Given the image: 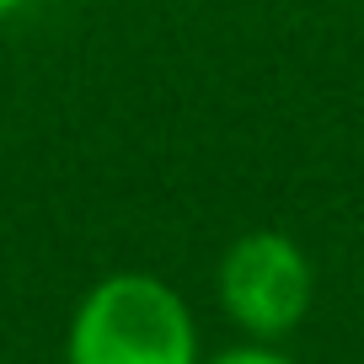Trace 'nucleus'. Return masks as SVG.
Listing matches in <instances>:
<instances>
[{
	"instance_id": "nucleus-1",
	"label": "nucleus",
	"mask_w": 364,
	"mask_h": 364,
	"mask_svg": "<svg viewBox=\"0 0 364 364\" xmlns=\"http://www.w3.org/2000/svg\"><path fill=\"white\" fill-rule=\"evenodd\" d=\"M65 364H198V332L166 279L113 273L75 306Z\"/></svg>"
},
{
	"instance_id": "nucleus-2",
	"label": "nucleus",
	"mask_w": 364,
	"mask_h": 364,
	"mask_svg": "<svg viewBox=\"0 0 364 364\" xmlns=\"http://www.w3.org/2000/svg\"><path fill=\"white\" fill-rule=\"evenodd\" d=\"M311 257L284 230H247L220 257V306L257 343L289 338L311 311Z\"/></svg>"
},
{
	"instance_id": "nucleus-3",
	"label": "nucleus",
	"mask_w": 364,
	"mask_h": 364,
	"mask_svg": "<svg viewBox=\"0 0 364 364\" xmlns=\"http://www.w3.org/2000/svg\"><path fill=\"white\" fill-rule=\"evenodd\" d=\"M209 364H295V359H284V353H273V348H230Z\"/></svg>"
},
{
	"instance_id": "nucleus-4",
	"label": "nucleus",
	"mask_w": 364,
	"mask_h": 364,
	"mask_svg": "<svg viewBox=\"0 0 364 364\" xmlns=\"http://www.w3.org/2000/svg\"><path fill=\"white\" fill-rule=\"evenodd\" d=\"M16 6H22V0H0V16H11V11H16Z\"/></svg>"
}]
</instances>
